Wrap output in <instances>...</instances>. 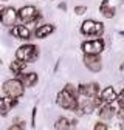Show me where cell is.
<instances>
[{
    "instance_id": "cell-25",
    "label": "cell",
    "mask_w": 124,
    "mask_h": 130,
    "mask_svg": "<svg viewBox=\"0 0 124 130\" xmlns=\"http://www.w3.org/2000/svg\"><path fill=\"white\" fill-rule=\"evenodd\" d=\"M119 34H121V36H124V31H121V32H119Z\"/></svg>"
},
{
    "instance_id": "cell-23",
    "label": "cell",
    "mask_w": 124,
    "mask_h": 130,
    "mask_svg": "<svg viewBox=\"0 0 124 130\" xmlns=\"http://www.w3.org/2000/svg\"><path fill=\"white\" fill-rule=\"evenodd\" d=\"M118 118L124 119V108H119V110H118Z\"/></svg>"
},
{
    "instance_id": "cell-6",
    "label": "cell",
    "mask_w": 124,
    "mask_h": 130,
    "mask_svg": "<svg viewBox=\"0 0 124 130\" xmlns=\"http://www.w3.org/2000/svg\"><path fill=\"white\" fill-rule=\"evenodd\" d=\"M19 19V12L12 6H0V22L6 26H16V22Z\"/></svg>"
},
{
    "instance_id": "cell-1",
    "label": "cell",
    "mask_w": 124,
    "mask_h": 130,
    "mask_svg": "<svg viewBox=\"0 0 124 130\" xmlns=\"http://www.w3.org/2000/svg\"><path fill=\"white\" fill-rule=\"evenodd\" d=\"M81 32H82L84 36H90V37H95V39H101L102 32H104V25H102V22L88 19V20H84V22H82V25H81Z\"/></svg>"
},
{
    "instance_id": "cell-10",
    "label": "cell",
    "mask_w": 124,
    "mask_h": 130,
    "mask_svg": "<svg viewBox=\"0 0 124 130\" xmlns=\"http://www.w3.org/2000/svg\"><path fill=\"white\" fill-rule=\"evenodd\" d=\"M17 99H12V98H0V116H6L8 113H9V110L12 108V107H16L17 105Z\"/></svg>"
},
{
    "instance_id": "cell-11",
    "label": "cell",
    "mask_w": 124,
    "mask_h": 130,
    "mask_svg": "<svg viewBox=\"0 0 124 130\" xmlns=\"http://www.w3.org/2000/svg\"><path fill=\"white\" fill-rule=\"evenodd\" d=\"M16 79H19L23 84V87H34L37 84V74L36 73H20V74H17Z\"/></svg>"
},
{
    "instance_id": "cell-2",
    "label": "cell",
    "mask_w": 124,
    "mask_h": 130,
    "mask_svg": "<svg viewBox=\"0 0 124 130\" xmlns=\"http://www.w3.org/2000/svg\"><path fill=\"white\" fill-rule=\"evenodd\" d=\"M37 56H39L37 46H36V45H31V43L19 46L17 51H16V59L20 60V62H25V63L34 62V60L37 59Z\"/></svg>"
},
{
    "instance_id": "cell-16",
    "label": "cell",
    "mask_w": 124,
    "mask_h": 130,
    "mask_svg": "<svg viewBox=\"0 0 124 130\" xmlns=\"http://www.w3.org/2000/svg\"><path fill=\"white\" fill-rule=\"evenodd\" d=\"M25 67H26V63L25 62H20V60H17L16 59L14 62H11V65H9V70L17 76V74H20V73H23V70H25Z\"/></svg>"
},
{
    "instance_id": "cell-14",
    "label": "cell",
    "mask_w": 124,
    "mask_h": 130,
    "mask_svg": "<svg viewBox=\"0 0 124 130\" xmlns=\"http://www.w3.org/2000/svg\"><path fill=\"white\" fill-rule=\"evenodd\" d=\"M115 113H116V108L113 105H108V104H102L99 107V111H98V115L102 121H108L110 118L115 116Z\"/></svg>"
},
{
    "instance_id": "cell-22",
    "label": "cell",
    "mask_w": 124,
    "mask_h": 130,
    "mask_svg": "<svg viewBox=\"0 0 124 130\" xmlns=\"http://www.w3.org/2000/svg\"><path fill=\"white\" fill-rule=\"evenodd\" d=\"M23 122H20V124H14V125H11L8 130H23Z\"/></svg>"
},
{
    "instance_id": "cell-4",
    "label": "cell",
    "mask_w": 124,
    "mask_h": 130,
    "mask_svg": "<svg viewBox=\"0 0 124 130\" xmlns=\"http://www.w3.org/2000/svg\"><path fill=\"white\" fill-rule=\"evenodd\" d=\"M56 102H57L62 108L70 110V111H76L78 105H79V104H78V98L73 96V94H70V93L65 91V90H62V91L57 93V96H56Z\"/></svg>"
},
{
    "instance_id": "cell-15",
    "label": "cell",
    "mask_w": 124,
    "mask_h": 130,
    "mask_svg": "<svg viewBox=\"0 0 124 130\" xmlns=\"http://www.w3.org/2000/svg\"><path fill=\"white\" fill-rule=\"evenodd\" d=\"M53 31H54V25H51V23H45V25H39V26L36 28L34 34H36L37 39H43V37H46V36H50Z\"/></svg>"
},
{
    "instance_id": "cell-19",
    "label": "cell",
    "mask_w": 124,
    "mask_h": 130,
    "mask_svg": "<svg viewBox=\"0 0 124 130\" xmlns=\"http://www.w3.org/2000/svg\"><path fill=\"white\" fill-rule=\"evenodd\" d=\"M93 130H108V125H107L104 121H99V122H96V124H95Z\"/></svg>"
},
{
    "instance_id": "cell-20",
    "label": "cell",
    "mask_w": 124,
    "mask_h": 130,
    "mask_svg": "<svg viewBox=\"0 0 124 130\" xmlns=\"http://www.w3.org/2000/svg\"><path fill=\"white\" fill-rule=\"evenodd\" d=\"M85 11H87V6H85V5H81V6H76V8H74V12H76L78 15L85 14Z\"/></svg>"
},
{
    "instance_id": "cell-17",
    "label": "cell",
    "mask_w": 124,
    "mask_h": 130,
    "mask_svg": "<svg viewBox=\"0 0 124 130\" xmlns=\"http://www.w3.org/2000/svg\"><path fill=\"white\" fill-rule=\"evenodd\" d=\"M70 125H71V122H70L67 118L60 116V118L56 121V124H54V128H56V130H70Z\"/></svg>"
},
{
    "instance_id": "cell-21",
    "label": "cell",
    "mask_w": 124,
    "mask_h": 130,
    "mask_svg": "<svg viewBox=\"0 0 124 130\" xmlns=\"http://www.w3.org/2000/svg\"><path fill=\"white\" fill-rule=\"evenodd\" d=\"M118 105H119V108H124V90L122 91H119V94H118Z\"/></svg>"
},
{
    "instance_id": "cell-9",
    "label": "cell",
    "mask_w": 124,
    "mask_h": 130,
    "mask_svg": "<svg viewBox=\"0 0 124 130\" xmlns=\"http://www.w3.org/2000/svg\"><path fill=\"white\" fill-rule=\"evenodd\" d=\"M99 99L102 104H108L112 105L116 99H118V94H116V90L113 87H105L101 93H99Z\"/></svg>"
},
{
    "instance_id": "cell-13",
    "label": "cell",
    "mask_w": 124,
    "mask_h": 130,
    "mask_svg": "<svg viewBox=\"0 0 124 130\" xmlns=\"http://www.w3.org/2000/svg\"><path fill=\"white\" fill-rule=\"evenodd\" d=\"M99 11H101V14L104 15V17L112 19V17H115L116 8H115V5H112V0H104V2L101 3V6H99Z\"/></svg>"
},
{
    "instance_id": "cell-24",
    "label": "cell",
    "mask_w": 124,
    "mask_h": 130,
    "mask_svg": "<svg viewBox=\"0 0 124 130\" xmlns=\"http://www.w3.org/2000/svg\"><path fill=\"white\" fill-rule=\"evenodd\" d=\"M36 113H37V110L34 108V110H33V124H31V125H33V127L36 125Z\"/></svg>"
},
{
    "instance_id": "cell-12",
    "label": "cell",
    "mask_w": 124,
    "mask_h": 130,
    "mask_svg": "<svg viewBox=\"0 0 124 130\" xmlns=\"http://www.w3.org/2000/svg\"><path fill=\"white\" fill-rule=\"evenodd\" d=\"M12 36L14 37H17V39H22V40H28L31 37V31L28 29V26L25 25H16L12 26Z\"/></svg>"
},
{
    "instance_id": "cell-7",
    "label": "cell",
    "mask_w": 124,
    "mask_h": 130,
    "mask_svg": "<svg viewBox=\"0 0 124 130\" xmlns=\"http://www.w3.org/2000/svg\"><path fill=\"white\" fill-rule=\"evenodd\" d=\"M17 12H19V19H20L22 22H25V23H33V22H36V20L40 17L37 8H36V6H31V5L20 8Z\"/></svg>"
},
{
    "instance_id": "cell-3",
    "label": "cell",
    "mask_w": 124,
    "mask_h": 130,
    "mask_svg": "<svg viewBox=\"0 0 124 130\" xmlns=\"http://www.w3.org/2000/svg\"><path fill=\"white\" fill-rule=\"evenodd\" d=\"M3 93L6 94V98H12V99H19L20 96H23L25 93V87L23 84L20 82L19 79H9L3 84Z\"/></svg>"
},
{
    "instance_id": "cell-5",
    "label": "cell",
    "mask_w": 124,
    "mask_h": 130,
    "mask_svg": "<svg viewBox=\"0 0 124 130\" xmlns=\"http://www.w3.org/2000/svg\"><path fill=\"white\" fill-rule=\"evenodd\" d=\"M104 39H93V40H85L82 43V51L84 54H93V56H99L104 51Z\"/></svg>"
},
{
    "instance_id": "cell-8",
    "label": "cell",
    "mask_w": 124,
    "mask_h": 130,
    "mask_svg": "<svg viewBox=\"0 0 124 130\" xmlns=\"http://www.w3.org/2000/svg\"><path fill=\"white\" fill-rule=\"evenodd\" d=\"M84 65L90 70V71H99L102 63H101V57L99 56H93V54H84Z\"/></svg>"
},
{
    "instance_id": "cell-18",
    "label": "cell",
    "mask_w": 124,
    "mask_h": 130,
    "mask_svg": "<svg viewBox=\"0 0 124 130\" xmlns=\"http://www.w3.org/2000/svg\"><path fill=\"white\" fill-rule=\"evenodd\" d=\"M64 90H65V91H68L70 94H73V96H76V98H78V96H79V93H78V88H76V87H74L73 84H67Z\"/></svg>"
}]
</instances>
